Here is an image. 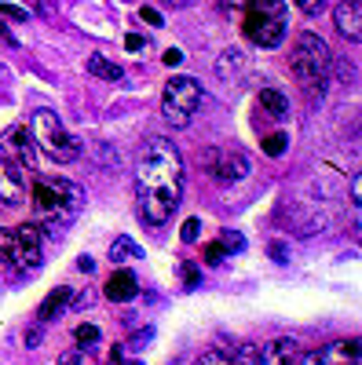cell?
<instances>
[{"instance_id":"1","label":"cell","mask_w":362,"mask_h":365,"mask_svg":"<svg viewBox=\"0 0 362 365\" xmlns=\"http://www.w3.org/2000/svg\"><path fill=\"white\" fill-rule=\"evenodd\" d=\"M136 201L146 227H165L183 201V158L169 139L146 143L136 168Z\"/></svg>"},{"instance_id":"2","label":"cell","mask_w":362,"mask_h":365,"mask_svg":"<svg viewBox=\"0 0 362 365\" xmlns=\"http://www.w3.org/2000/svg\"><path fill=\"white\" fill-rule=\"evenodd\" d=\"M34 212H37L41 227L63 230L84 212V190L77 187V182H70V179L41 175L34 182Z\"/></svg>"},{"instance_id":"3","label":"cell","mask_w":362,"mask_h":365,"mask_svg":"<svg viewBox=\"0 0 362 365\" xmlns=\"http://www.w3.org/2000/svg\"><path fill=\"white\" fill-rule=\"evenodd\" d=\"M289 70L300 81V88L318 103L329 88V77H333V55H329V48L315 34H300L289 51Z\"/></svg>"},{"instance_id":"4","label":"cell","mask_w":362,"mask_h":365,"mask_svg":"<svg viewBox=\"0 0 362 365\" xmlns=\"http://www.w3.org/2000/svg\"><path fill=\"white\" fill-rule=\"evenodd\" d=\"M238 26L249 44L256 48H278L286 29H289V11L286 0H249L246 8H238Z\"/></svg>"},{"instance_id":"5","label":"cell","mask_w":362,"mask_h":365,"mask_svg":"<svg viewBox=\"0 0 362 365\" xmlns=\"http://www.w3.org/2000/svg\"><path fill=\"white\" fill-rule=\"evenodd\" d=\"M44 259V241H41V227L37 223H22L15 230L0 227V263H4L11 274L26 278L34 274Z\"/></svg>"},{"instance_id":"6","label":"cell","mask_w":362,"mask_h":365,"mask_svg":"<svg viewBox=\"0 0 362 365\" xmlns=\"http://www.w3.org/2000/svg\"><path fill=\"white\" fill-rule=\"evenodd\" d=\"M29 135H34V143H37L41 154H48V158L59 161V165H66V161H74V158L81 154L77 135L66 132V125L59 120L55 110H37L34 120H29Z\"/></svg>"},{"instance_id":"7","label":"cell","mask_w":362,"mask_h":365,"mask_svg":"<svg viewBox=\"0 0 362 365\" xmlns=\"http://www.w3.org/2000/svg\"><path fill=\"white\" fill-rule=\"evenodd\" d=\"M201 103V84L194 77H169L161 91V113L172 128H187Z\"/></svg>"},{"instance_id":"8","label":"cell","mask_w":362,"mask_h":365,"mask_svg":"<svg viewBox=\"0 0 362 365\" xmlns=\"http://www.w3.org/2000/svg\"><path fill=\"white\" fill-rule=\"evenodd\" d=\"M205 168H208V175L220 179V182H241V179L253 172L249 158L241 154L238 146H216V150H208V154H205Z\"/></svg>"},{"instance_id":"9","label":"cell","mask_w":362,"mask_h":365,"mask_svg":"<svg viewBox=\"0 0 362 365\" xmlns=\"http://www.w3.org/2000/svg\"><path fill=\"white\" fill-rule=\"evenodd\" d=\"M362 361V344L358 340H337L300 358V365H358Z\"/></svg>"},{"instance_id":"10","label":"cell","mask_w":362,"mask_h":365,"mask_svg":"<svg viewBox=\"0 0 362 365\" xmlns=\"http://www.w3.org/2000/svg\"><path fill=\"white\" fill-rule=\"evenodd\" d=\"M26 201V172L19 161L0 158V208H19Z\"/></svg>"},{"instance_id":"11","label":"cell","mask_w":362,"mask_h":365,"mask_svg":"<svg viewBox=\"0 0 362 365\" xmlns=\"http://www.w3.org/2000/svg\"><path fill=\"white\" fill-rule=\"evenodd\" d=\"M0 146H4V158L19 161L22 168H34L41 161V150L34 143V135H29V128H11L0 135Z\"/></svg>"},{"instance_id":"12","label":"cell","mask_w":362,"mask_h":365,"mask_svg":"<svg viewBox=\"0 0 362 365\" xmlns=\"http://www.w3.org/2000/svg\"><path fill=\"white\" fill-rule=\"evenodd\" d=\"M300 358H304V351L293 336H275L256 351V365H300Z\"/></svg>"},{"instance_id":"13","label":"cell","mask_w":362,"mask_h":365,"mask_svg":"<svg viewBox=\"0 0 362 365\" xmlns=\"http://www.w3.org/2000/svg\"><path fill=\"white\" fill-rule=\"evenodd\" d=\"M333 22L341 29L344 41H362V0H341L333 8Z\"/></svg>"},{"instance_id":"14","label":"cell","mask_w":362,"mask_h":365,"mask_svg":"<svg viewBox=\"0 0 362 365\" xmlns=\"http://www.w3.org/2000/svg\"><path fill=\"white\" fill-rule=\"evenodd\" d=\"M74 289H66V285H59V289H51L48 292V299L41 303V314H37V322L44 325V322H55V318H63L70 307H74Z\"/></svg>"},{"instance_id":"15","label":"cell","mask_w":362,"mask_h":365,"mask_svg":"<svg viewBox=\"0 0 362 365\" xmlns=\"http://www.w3.org/2000/svg\"><path fill=\"white\" fill-rule=\"evenodd\" d=\"M136 278H132V270H114L110 278H106V285H103V292H106V299H114V303H125V299H132L136 296Z\"/></svg>"},{"instance_id":"16","label":"cell","mask_w":362,"mask_h":365,"mask_svg":"<svg viewBox=\"0 0 362 365\" xmlns=\"http://www.w3.org/2000/svg\"><path fill=\"white\" fill-rule=\"evenodd\" d=\"M260 113H267L271 120H286L289 117V103L278 88H260Z\"/></svg>"},{"instance_id":"17","label":"cell","mask_w":362,"mask_h":365,"mask_svg":"<svg viewBox=\"0 0 362 365\" xmlns=\"http://www.w3.org/2000/svg\"><path fill=\"white\" fill-rule=\"evenodd\" d=\"M88 73L103 77V81H121V77H125V70H121L117 63H110L106 55H92V58H88Z\"/></svg>"},{"instance_id":"18","label":"cell","mask_w":362,"mask_h":365,"mask_svg":"<svg viewBox=\"0 0 362 365\" xmlns=\"http://www.w3.org/2000/svg\"><path fill=\"white\" fill-rule=\"evenodd\" d=\"M139 256H143V249L136 245V241H132L129 234H125V237H117L114 245H110V259H114V263H125V259H139Z\"/></svg>"},{"instance_id":"19","label":"cell","mask_w":362,"mask_h":365,"mask_svg":"<svg viewBox=\"0 0 362 365\" xmlns=\"http://www.w3.org/2000/svg\"><path fill=\"white\" fill-rule=\"evenodd\" d=\"M194 365H241V361H234L231 351H205Z\"/></svg>"},{"instance_id":"20","label":"cell","mask_w":362,"mask_h":365,"mask_svg":"<svg viewBox=\"0 0 362 365\" xmlns=\"http://www.w3.org/2000/svg\"><path fill=\"white\" fill-rule=\"evenodd\" d=\"M77 347H92V344H99V325H77Z\"/></svg>"},{"instance_id":"21","label":"cell","mask_w":362,"mask_h":365,"mask_svg":"<svg viewBox=\"0 0 362 365\" xmlns=\"http://www.w3.org/2000/svg\"><path fill=\"white\" fill-rule=\"evenodd\" d=\"M263 154L267 158H282L286 154V135L278 132V135H263Z\"/></svg>"},{"instance_id":"22","label":"cell","mask_w":362,"mask_h":365,"mask_svg":"<svg viewBox=\"0 0 362 365\" xmlns=\"http://www.w3.org/2000/svg\"><path fill=\"white\" fill-rule=\"evenodd\" d=\"M241 245H246V237H241L238 230H223V237H220V252L227 256V252H238Z\"/></svg>"},{"instance_id":"23","label":"cell","mask_w":362,"mask_h":365,"mask_svg":"<svg viewBox=\"0 0 362 365\" xmlns=\"http://www.w3.org/2000/svg\"><path fill=\"white\" fill-rule=\"evenodd\" d=\"M296 8L304 15H322L326 11V0H296Z\"/></svg>"},{"instance_id":"24","label":"cell","mask_w":362,"mask_h":365,"mask_svg":"<svg viewBox=\"0 0 362 365\" xmlns=\"http://www.w3.org/2000/svg\"><path fill=\"white\" fill-rule=\"evenodd\" d=\"M238 63H241V58H238V51H227V55H223V63H220V77H231Z\"/></svg>"},{"instance_id":"25","label":"cell","mask_w":362,"mask_h":365,"mask_svg":"<svg viewBox=\"0 0 362 365\" xmlns=\"http://www.w3.org/2000/svg\"><path fill=\"white\" fill-rule=\"evenodd\" d=\"M198 227H201L198 220H187V223H183V230H179V234H183V241H194V237H198Z\"/></svg>"},{"instance_id":"26","label":"cell","mask_w":362,"mask_h":365,"mask_svg":"<svg viewBox=\"0 0 362 365\" xmlns=\"http://www.w3.org/2000/svg\"><path fill=\"white\" fill-rule=\"evenodd\" d=\"M139 19H143L146 26H161V15H158L154 8H143V11H139Z\"/></svg>"},{"instance_id":"27","label":"cell","mask_w":362,"mask_h":365,"mask_svg":"<svg viewBox=\"0 0 362 365\" xmlns=\"http://www.w3.org/2000/svg\"><path fill=\"white\" fill-rule=\"evenodd\" d=\"M358 201H362V179L355 175L351 179V205H358Z\"/></svg>"},{"instance_id":"28","label":"cell","mask_w":362,"mask_h":365,"mask_svg":"<svg viewBox=\"0 0 362 365\" xmlns=\"http://www.w3.org/2000/svg\"><path fill=\"white\" fill-rule=\"evenodd\" d=\"M0 11H4V15H11V19H19V22L26 19V11H22V8H15V4H0Z\"/></svg>"},{"instance_id":"29","label":"cell","mask_w":362,"mask_h":365,"mask_svg":"<svg viewBox=\"0 0 362 365\" xmlns=\"http://www.w3.org/2000/svg\"><path fill=\"white\" fill-rule=\"evenodd\" d=\"M165 63H169V66H179V63H183V55H179L176 48H169V51H165Z\"/></svg>"},{"instance_id":"30","label":"cell","mask_w":362,"mask_h":365,"mask_svg":"<svg viewBox=\"0 0 362 365\" xmlns=\"http://www.w3.org/2000/svg\"><path fill=\"white\" fill-rule=\"evenodd\" d=\"M183 282H187V285H198V270H194V267H183Z\"/></svg>"},{"instance_id":"31","label":"cell","mask_w":362,"mask_h":365,"mask_svg":"<svg viewBox=\"0 0 362 365\" xmlns=\"http://www.w3.org/2000/svg\"><path fill=\"white\" fill-rule=\"evenodd\" d=\"M125 48H132V51H139V48H143V37H136V34H132V37H125Z\"/></svg>"},{"instance_id":"32","label":"cell","mask_w":362,"mask_h":365,"mask_svg":"<svg viewBox=\"0 0 362 365\" xmlns=\"http://www.w3.org/2000/svg\"><path fill=\"white\" fill-rule=\"evenodd\" d=\"M246 4H249V0H223L227 11H238V8H246Z\"/></svg>"},{"instance_id":"33","label":"cell","mask_w":362,"mask_h":365,"mask_svg":"<svg viewBox=\"0 0 362 365\" xmlns=\"http://www.w3.org/2000/svg\"><path fill=\"white\" fill-rule=\"evenodd\" d=\"M165 4H172V8H187V4H194V0H165Z\"/></svg>"},{"instance_id":"34","label":"cell","mask_w":362,"mask_h":365,"mask_svg":"<svg viewBox=\"0 0 362 365\" xmlns=\"http://www.w3.org/2000/svg\"><path fill=\"white\" fill-rule=\"evenodd\" d=\"M0 77H4V66H0Z\"/></svg>"},{"instance_id":"35","label":"cell","mask_w":362,"mask_h":365,"mask_svg":"<svg viewBox=\"0 0 362 365\" xmlns=\"http://www.w3.org/2000/svg\"><path fill=\"white\" fill-rule=\"evenodd\" d=\"M0 29H4V26H0Z\"/></svg>"}]
</instances>
